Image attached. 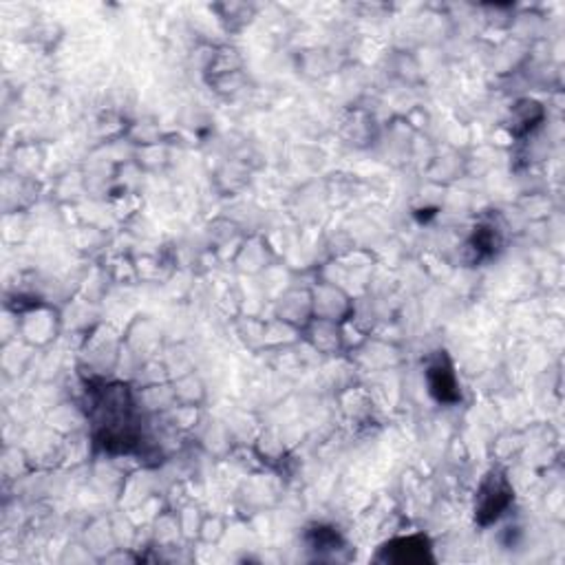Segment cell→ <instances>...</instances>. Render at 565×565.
<instances>
[{"instance_id":"1","label":"cell","mask_w":565,"mask_h":565,"mask_svg":"<svg viewBox=\"0 0 565 565\" xmlns=\"http://www.w3.org/2000/svg\"><path fill=\"white\" fill-rule=\"evenodd\" d=\"M431 375H437V380L431 378L433 391H435L437 395H440L442 400H450V397H455V380H453L450 369L433 367V369H431Z\"/></svg>"}]
</instances>
